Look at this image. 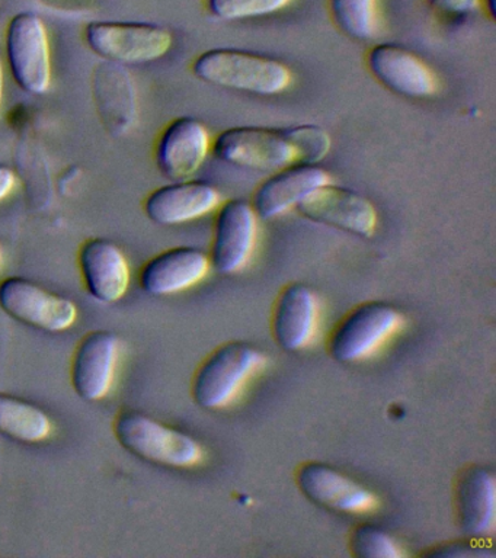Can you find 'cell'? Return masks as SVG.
<instances>
[{
    "label": "cell",
    "mask_w": 496,
    "mask_h": 558,
    "mask_svg": "<svg viewBox=\"0 0 496 558\" xmlns=\"http://www.w3.org/2000/svg\"><path fill=\"white\" fill-rule=\"evenodd\" d=\"M16 177L10 166L0 163V201L5 199L14 191Z\"/></svg>",
    "instance_id": "29"
},
{
    "label": "cell",
    "mask_w": 496,
    "mask_h": 558,
    "mask_svg": "<svg viewBox=\"0 0 496 558\" xmlns=\"http://www.w3.org/2000/svg\"><path fill=\"white\" fill-rule=\"evenodd\" d=\"M291 0H207L208 12L217 20L241 21L273 15Z\"/></svg>",
    "instance_id": "25"
},
{
    "label": "cell",
    "mask_w": 496,
    "mask_h": 558,
    "mask_svg": "<svg viewBox=\"0 0 496 558\" xmlns=\"http://www.w3.org/2000/svg\"><path fill=\"white\" fill-rule=\"evenodd\" d=\"M258 235V216L250 201H226L217 213L210 265L221 275L239 272L250 264Z\"/></svg>",
    "instance_id": "10"
},
{
    "label": "cell",
    "mask_w": 496,
    "mask_h": 558,
    "mask_svg": "<svg viewBox=\"0 0 496 558\" xmlns=\"http://www.w3.org/2000/svg\"><path fill=\"white\" fill-rule=\"evenodd\" d=\"M0 308L23 325L49 333L71 329L77 317L72 300L21 277L5 278L0 282Z\"/></svg>",
    "instance_id": "8"
},
{
    "label": "cell",
    "mask_w": 496,
    "mask_h": 558,
    "mask_svg": "<svg viewBox=\"0 0 496 558\" xmlns=\"http://www.w3.org/2000/svg\"><path fill=\"white\" fill-rule=\"evenodd\" d=\"M367 65L380 85L396 95L411 99H425L437 92V77L407 47L395 43L374 46L367 54Z\"/></svg>",
    "instance_id": "13"
},
{
    "label": "cell",
    "mask_w": 496,
    "mask_h": 558,
    "mask_svg": "<svg viewBox=\"0 0 496 558\" xmlns=\"http://www.w3.org/2000/svg\"><path fill=\"white\" fill-rule=\"evenodd\" d=\"M332 148L324 126H230L211 143L217 159L237 168L276 172L294 163H320Z\"/></svg>",
    "instance_id": "1"
},
{
    "label": "cell",
    "mask_w": 496,
    "mask_h": 558,
    "mask_svg": "<svg viewBox=\"0 0 496 558\" xmlns=\"http://www.w3.org/2000/svg\"><path fill=\"white\" fill-rule=\"evenodd\" d=\"M2 96H3V69H2V63H0V105H2Z\"/></svg>",
    "instance_id": "31"
},
{
    "label": "cell",
    "mask_w": 496,
    "mask_h": 558,
    "mask_svg": "<svg viewBox=\"0 0 496 558\" xmlns=\"http://www.w3.org/2000/svg\"><path fill=\"white\" fill-rule=\"evenodd\" d=\"M320 303L316 292L304 283H291L274 305L273 335L287 352L303 351L319 329Z\"/></svg>",
    "instance_id": "17"
},
{
    "label": "cell",
    "mask_w": 496,
    "mask_h": 558,
    "mask_svg": "<svg viewBox=\"0 0 496 558\" xmlns=\"http://www.w3.org/2000/svg\"><path fill=\"white\" fill-rule=\"evenodd\" d=\"M487 13H489L492 20H495V0H485Z\"/></svg>",
    "instance_id": "30"
},
{
    "label": "cell",
    "mask_w": 496,
    "mask_h": 558,
    "mask_svg": "<svg viewBox=\"0 0 496 558\" xmlns=\"http://www.w3.org/2000/svg\"><path fill=\"white\" fill-rule=\"evenodd\" d=\"M430 557H444V558H485L494 557L491 549L485 548L482 541H452V543L437 545L426 553Z\"/></svg>",
    "instance_id": "26"
},
{
    "label": "cell",
    "mask_w": 496,
    "mask_h": 558,
    "mask_svg": "<svg viewBox=\"0 0 496 558\" xmlns=\"http://www.w3.org/2000/svg\"><path fill=\"white\" fill-rule=\"evenodd\" d=\"M3 248L2 243H0V264H2Z\"/></svg>",
    "instance_id": "32"
},
{
    "label": "cell",
    "mask_w": 496,
    "mask_h": 558,
    "mask_svg": "<svg viewBox=\"0 0 496 558\" xmlns=\"http://www.w3.org/2000/svg\"><path fill=\"white\" fill-rule=\"evenodd\" d=\"M431 7L448 17H464L476 11L479 0H428Z\"/></svg>",
    "instance_id": "27"
},
{
    "label": "cell",
    "mask_w": 496,
    "mask_h": 558,
    "mask_svg": "<svg viewBox=\"0 0 496 558\" xmlns=\"http://www.w3.org/2000/svg\"><path fill=\"white\" fill-rule=\"evenodd\" d=\"M211 150L207 126L193 117L169 122L156 143L155 160L159 172L169 181L191 179Z\"/></svg>",
    "instance_id": "12"
},
{
    "label": "cell",
    "mask_w": 496,
    "mask_h": 558,
    "mask_svg": "<svg viewBox=\"0 0 496 558\" xmlns=\"http://www.w3.org/2000/svg\"><path fill=\"white\" fill-rule=\"evenodd\" d=\"M119 444L134 457L169 469H191L203 461L198 440L136 410H124L114 422Z\"/></svg>",
    "instance_id": "3"
},
{
    "label": "cell",
    "mask_w": 496,
    "mask_h": 558,
    "mask_svg": "<svg viewBox=\"0 0 496 558\" xmlns=\"http://www.w3.org/2000/svg\"><path fill=\"white\" fill-rule=\"evenodd\" d=\"M267 357L254 344H221L194 375L193 399L199 408L220 410L232 404L247 383L264 368Z\"/></svg>",
    "instance_id": "4"
},
{
    "label": "cell",
    "mask_w": 496,
    "mask_h": 558,
    "mask_svg": "<svg viewBox=\"0 0 496 558\" xmlns=\"http://www.w3.org/2000/svg\"><path fill=\"white\" fill-rule=\"evenodd\" d=\"M47 8L69 13H89L97 8L98 0H38Z\"/></svg>",
    "instance_id": "28"
},
{
    "label": "cell",
    "mask_w": 496,
    "mask_h": 558,
    "mask_svg": "<svg viewBox=\"0 0 496 558\" xmlns=\"http://www.w3.org/2000/svg\"><path fill=\"white\" fill-rule=\"evenodd\" d=\"M210 268V257L202 248H168L143 266L141 287L146 294L154 296L178 294L202 282Z\"/></svg>",
    "instance_id": "19"
},
{
    "label": "cell",
    "mask_w": 496,
    "mask_h": 558,
    "mask_svg": "<svg viewBox=\"0 0 496 558\" xmlns=\"http://www.w3.org/2000/svg\"><path fill=\"white\" fill-rule=\"evenodd\" d=\"M295 209L307 220L356 238H372L377 227V209L372 201L351 187L332 182L317 187Z\"/></svg>",
    "instance_id": "9"
},
{
    "label": "cell",
    "mask_w": 496,
    "mask_h": 558,
    "mask_svg": "<svg viewBox=\"0 0 496 558\" xmlns=\"http://www.w3.org/2000/svg\"><path fill=\"white\" fill-rule=\"evenodd\" d=\"M77 259L90 296L104 304L123 299L130 286V266L114 242L107 239L86 240L82 243Z\"/></svg>",
    "instance_id": "20"
},
{
    "label": "cell",
    "mask_w": 496,
    "mask_h": 558,
    "mask_svg": "<svg viewBox=\"0 0 496 558\" xmlns=\"http://www.w3.org/2000/svg\"><path fill=\"white\" fill-rule=\"evenodd\" d=\"M51 432L45 410L20 397L0 392V436L21 444H37Z\"/></svg>",
    "instance_id": "22"
},
{
    "label": "cell",
    "mask_w": 496,
    "mask_h": 558,
    "mask_svg": "<svg viewBox=\"0 0 496 558\" xmlns=\"http://www.w3.org/2000/svg\"><path fill=\"white\" fill-rule=\"evenodd\" d=\"M94 99L106 129L124 134L136 120V92L132 76L120 64L98 65L94 72Z\"/></svg>",
    "instance_id": "21"
},
{
    "label": "cell",
    "mask_w": 496,
    "mask_h": 558,
    "mask_svg": "<svg viewBox=\"0 0 496 558\" xmlns=\"http://www.w3.org/2000/svg\"><path fill=\"white\" fill-rule=\"evenodd\" d=\"M199 81L225 89L259 96L280 95L290 86L291 72L282 61L241 48H211L194 60Z\"/></svg>",
    "instance_id": "2"
},
{
    "label": "cell",
    "mask_w": 496,
    "mask_h": 558,
    "mask_svg": "<svg viewBox=\"0 0 496 558\" xmlns=\"http://www.w3.org/2000/svg\"><path fill=\"white\" fill-rule=\"evenodd\" d=\"M120 342L108 330H94L77 344L72 360V386L82 400L98 401L114 381Z\"/></svg>",
    "instance_id": "15"
},
{
    "label": "cell",
    "mask_w": 496,
    "mask_h": 558,
    "mask_svg": "<svg viewBox=\"0 0 496 558\" xmlns=\"http://www.w3.org/2000/svg\"><path fill=\"white\" fill-rule=\"evenodd\" d=\"M350 548L360 558H402L407 556L402 544L380 526H356L350 536Z\"/></svg>",
    "instance_id": "24"
},
{
    "label": "cell",
    "mask_w": 496,
    "mask_h": 558,
    "mask_svg": "<svg viewBox=\"0 0 496 558\" xmlns=\"http://www.w3.org/2000/svg\"><path fill=\"white\" fill-rule=\"evenodd\" d=\"M295 482L309 500L332 512L363 514L378 506L368 487L325 462H306L298 470Z\"/></svg>",
    "instance_id": "11"
},
{
    "label": "cell",
    "mask_w": 496,
    "mask_h": 558,
    "mask_svg": "<svg viewBox=\"0 0 496 558\" xmlns=\"http://www.w3.org/2000/svg\"><path fill=\"white\" fill-rule=\"evenodd\" d=\"M329 182H332L330 173L319 163L290 165L261 182L251 204L258 218L271 220L298 207L317 187Z\"/></svg>",
    "instance_id": "14"
},
{
    "label": "cell",
    "mask_w": 496,
    "mask_h": 558,
    "mask_svg": "<svg viewBox=\"0 0 496 558\" xmlns=\"http://www.w3.org/2000/svg\"><path fill=\"white\" fill-rule=\"evenodd\" d=\"M403 326L398 308L383 301H370L351 310L329 338V352L341 364H355L380 351Z\"/></svg>",
    "instance_id": "5"
},
{
    "label": "cell",
    "mask_w": 496,
    "mask_h": 558,
    "mask_svg": "<svg viewBox=\"0 0 496 558\" xmlns=\"http://www.w3.org/2000/svg\"><path fill=\"white\" fill-rule=\"evenodd\" d=\"M335 25L347 37L367 41L377 29V0H329Z\"/></svg>",
    "instance_id": "23"
},
{
    "label": "cell",
    "mask_w": 496,
    "mask_h": 558,
    "mask_svg": "<svg viewBox=\"0 0 496 558\" xmlns=\"http://www.w3.org/2000/svg\"><path fill=\"white\" fill-rule=\"evenodd\" d=\"M220 198V192L213 183L185 179L152 192L145 201V213L156 225H184L215 211Z\"/></svg>",
    "instance_id": "16"
},
{
    "label": "cell",
    "mask_w": 496,
    "mask_h": 558,
    "mask_svg": "<svg viewBox=\"0 0 496 558\" xmlns=\"http://www.w3.org/2000/svg\"><path fill=\"white\" fill-rule=\"evenodd\" d=\"M7 60L21 89L45 95L51 85V54L45 22L32 12L11 17L5 34Z\"/></svg>",
    "instance_id": "7"
},
{
    "label": "cell",
    "mask_w": 496,
    "mask_h": 558,
    "mask_svg": "<svg viewBox=\"0 0 496 558\" xmlns=\"http://www.w3.org/2000/svg\"><path fill=\"white\" fill-rule=\"evenodd\" d=\"M85 41L95 54L114 64H145L162 59L173 38L165 26L150 22L94 21Z\"/></svg>",
    "instance_id": "6"
},
{
    "label": "cell",
    "mask_w": 496,
    "mask_h": 558,
    "mask_svg": "<svg viewBox=\"0 0 496 558\" xmlns=\"http://www.w3.org/2000/svg\"><path fill=\"white\" fill-rule=\"evenodd\" d=\"M457 523L464 536L485 541L496 527V480L489 469L472 465L460 474L456 486Z\"/></svg>",
    "instance_id": "18"
}]
</instances>
